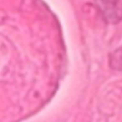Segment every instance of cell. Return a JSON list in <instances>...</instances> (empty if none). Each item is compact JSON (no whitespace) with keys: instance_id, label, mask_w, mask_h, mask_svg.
Returning a JSON list of instances; mask_svg holds the SVG:
<instances>
[{"instance_id":"obj_1","label":"cell","mask_w":122,"mask_h":122,"mask_svg":"<svg viewBox=\"0 0 122 122\" xmlns=\"http://www.w3.org/2000/svg\"><path fill=\"white\" fill-rule=\"evenodd\" d=\"M105 20L116 24L122 20V2L120 0H94Z\"/></svg>"}]
</instances>
